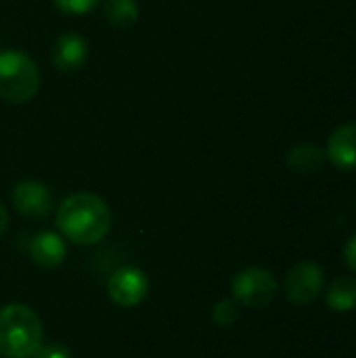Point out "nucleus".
I'll use <instances>...</instances> for the list:
<instances>
[{
  "mask_svg": "<svg viewBox=\"0 0 356 358\" xmlns=\"http://www.w3.org/2000/svg\"><path fill=\"white\" fill-rule=\"evenodd\" d=\"M107 292H109V298L118 306L132 308V306L141 304L147 298L149 279H147V275L141 268H136V266H124V268L115 271L109 277Z\"/></svg>",
  "mask_w": 356,
  "mask_h": 358,
  "instance_id": "423d86ee",
  "label": "nucleus"
},
{
  "mask_svg": "<svg viewBox=\"0 0 356 358\" xmlns=\"http://www.w3.org/2000/svg\"><path fill=\"white\" fill-rule=\"evenodd\" d=\"M325 285L323 268L315 262H298L285 277V296L292 304H311Z\"/></svg>",
  "mask_w": 356,
  "mask_h": 358,
  "instance_id": "39448f33",
  "label": "nucleus"
},
{
  "mask_svg": "<svg viewBox=\"0 0 356 358\" xmlns=\"http://www.w3.org/2000/svg\"><path fill=\"white\" fill-rule=\"evenodd\" d=\"M52 4L65 15H86L94 10L101 0H52Z\"/></svg>",
  "mask_w": 356,
  "mask_h": 358,
  "instance_id": "2eb2a0df",
  "label": "nucleus"
},
{
  "mask_svg": "<svg viewBox=\"0 0 356 358\" xmlns=\"http://www.w3.org/2000/svg\"><path fill=\"white\" fill-rule=\"evenodd\" d=\"M344 262L348 264V268L356 273V235H353L344 248Z\"/></svg>",
  "mask_w": 356,
  "mask_h": 358,
  "instance_id": "f3484780",
  "label": "nucleus"
},
{
  "mask_svg": "<svg viewBox=\"0 0 356 358\" xmlns=\"http://www.w3.org/2000/svg\"><path fill=\"white\" fill-rule=\"evenodd\" d=\"M212 319L218 327H231L237 319H239V310L237 304L233 300H222L214 306L212 310Z\"/></svg>",
  "mask_w": 356,
  "mask_h": 358,
  "instance_id": "4468645a",
  "label": "nucleus"
},
{
  "mask_svg": "<svg viewBox=\"0 0 356 358\" xmlns=\"http://www.w3.org/2000/svg\"><path fill=\"white\" fill-rule=\"evenodd\" d=\"M40 88V69L29 55L21 50L0 52V99L6 103H25Z\"/></svg>",
  "mask_w": 356,
  "mask_h": 358,
  "instance_id": "7ed1b4c3",
  "label": "nucleus"
},
{
  "mask_svg": "<svg viewBox=\"0 0 356 358\" xmlns=\"http://www.w3.org/2000/svg\"><path fill=\"white\" fill-rule=\"evenodd\" d=\"M323 159H325V153L317 145H296L287 153V166L302 174L321 170Z\"/></svg>",
  "mask_w": 356,
  "mask_h": 358,
  "instance_id": "f8f14e48",
  "label": "nucleus"
},
{
  "mask_svg": "<svg viewBox=\"0 0 356 358\" xmlns=\"http://www.w3.org/2000/svg\"><path fill=\"white\" fill-rule=\"evenodd\" d=\"M231 294L239 304L248 308H262L273 302L277 294V279L266 268L250 266L233 277Z\"/></svg>",
  "mask_w": 356,
  "mask_h": 358,
  "instance_id": "20e7f679",
  "label": "nucleus"
},
{
  "mask_svg": "<svg viewBox=\"0 0 356 358\" xmlns=\"http://www.w3.org/2000/svg\"><path fill=\"white\" fill-rule=\"evenodd\" d=\"M34 358H71V355L63 344H48V346H40Z\"/></svg>",
  "mask_w": 356,
  "mask_h": 358,
  "instance_id": "dca6fc26",
  "label": "nucleus"
},
{
  "mask_svg": "<svg viewBox=\"0 0 356 358\" xmlns=\"http://www.w3.org/2000/svg\"><path fill=\"white\" fill-rule=\"evenodd\" d=\"M65 254H67V250H65L63 239L57 233H50V231H44V233L36 235L31 245H29L31 260L38 266H44V268L59 266L65 260Z\"/></svg>",
  "mask_w": 356,
  "mask_h": 358,
  "instance_id": "9d476101",
  "label": "nucleus"
},
{
  "mask_svg": "<svg viewBox=\"0 0 356 358\" xmlns=\"http://www.w3.org/2000/svg\"><path fill=\"white\" fill-rule=\"evenodd\" d=\"M57 229L76 245H94L111 229L109 206L94 193H73L57 210Z\"/></svg>",
  "mask_w": 356,
  "mask_h": 358,
  "instance_id": "f257e3e1",
  "label": "nucleus"
},
{
  "mask_svg": "<svg viewBox=\"0 0 356 358\" xmlns=\"http://www.w3.org/2000/svg\"><path fill=\"white\" fill-rule=\"evenodd\" d=\"M40 317L25 304L0 308V352L8 358H31L42 346Z\"/></svg>",
  "mask_w": 356,
  "mask_h": 358,
  "instance_id": "f03ea898",
  "label": "nucleus"
},
{
  "mask_svg": "<svg viewBox=\"0 0 356 358\" xmlns=\"http://www.w3.org/2000/svg\"><path fill=\"white\" fill-rule=\"evenodd\" d=\"M88 59V44L78 34H61L52 46V63L59 71H76Z\"/></svg>",
  "mask_w": 356,
  "mask_h": 358,
  "instance_id": "1a4fd4ad",
  "label": "nucleus"
},
{
  "mask_svg": "<svg viewBox=\"0 0 356 358\" xmlns=\"http://www.w3.org/2000/svg\"><path fill=\"white\" fill-rule=\"evenodd\" d=\"M327 157L338 170H356V122L334 130L327 141Z\"/></svg>",
  "mask_w": 356,
  "mask_h": 358,
  "instance_id": "6e6552de",
  "label": "nucleus"
},
{
  "mask_svg": "<svg viewBox=\"0 0 356 358\" xmlns=\"http://www.w3.org/2000/svg\"><path fill=\"white\" fill-rule=\"evenodd\" d=\"M13 206L25 218H44L52 210V193L42 182L23 180L13 189Z\"/></svg>",
  "mask_w": 356,
  "mask_h": 358,
  "instance_id": "0eeeda50",
  "label": "nucleus"
},
{
  "mask_svg": "<svg viewBox=\"0 0 356 358\" xmlns=\"http://www.w3.org/2000/svg\"><path fill=\"white\" fill-rule=\"evenodd\" d=\"M103 10L113 27H130L138 19V4L134 0H105Z\"/></svg>",
  "mask_w": 356,
  "mask_h": 358,
  "instance_id": "ddd939ff",
  "label": "nucleus"
},
{
  "mask_svg": "<svg viewBox=\"0 0 356 358\" xmlns=\"http://www.w3.org/2000/svg\"><path fill=\"white\" fill-rule=\"evenodd\" d=\"M6 224H8V214H6L4 206L0 203V237H2V233L6 231Z\"/></svg>",
  "mask_w": 356,
  "mask_h": 358,
  "instance_id": "a211bd4d",
  "label": "nucleus"
},
{
  "mask_svg": "<svg viewBox=\"0 0 356 358\" xmlns=\"http://www.w3.org/2000/svg\"><path fill=\"white\" fill-rule=\"evenodd\" d=\"M325 304L336 313H350L356 308V277H338L329 283Z\"/></svg>",
  "mask_w": 356,
  "mask_h": 358,
  "instance_id": "9b49d317",
  "label": "nucleus"
}]
</instances>
